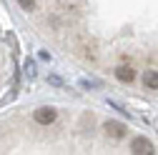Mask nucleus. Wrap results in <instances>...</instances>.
Masks as SVG:
<instances>
[{
    "instance_id": "obj_2",
    "label": "nucleus",
    "mask_w": 158,
    "mask_h": 155,
    "mask_svg": "<svg viewBox=\"0 0 158 155\" xmlns=\"http://www.w3.org/2000/svg\"><path fill=\"white\" fill-rule=\"evenodd\" d=\"M103 130H106V135H108V138L121 140V138H126L128 125H126V123H121V120H106V123H103Z\"/></svg>"
},
{
    "instance_id": "obj_3",
    "label": "nucleus",
    "mask_w": 158,
    "mask_h": 155,
    "mask_svg": "<svg viewBox=\"0 0 158 155\" xmlns=\"http://www.w3.org/2000/svg\"><path fill=\"white\" fill-rule=\"evenodd\" d=\"M131 153H135V155H151V153H156V148H153V143L148 138L138 135V138L131 140Z\"/></svg>"
},
{
    "instance_id": "obj_7",
    "label": "nucleus",
    "mask_w": 158,
    "mask_h": 155,
    "mask_svg": "<svg viewBox=\"0 0 158 155\" xmlns=\"http://www.w3.org/2000/svg\"><path fill=\"white\" fill-rule=\"evenodd\" d=\"M18 5H20L23 10H33L35 8V0H18Z\"/></svg>"
},
{
    "instance_id": "obj_1",
    "label": "nucleus",
    "mask_w": 158,
    "mask_h": 155,
    "mask_svg": "<svg viewBox=\"0 0 158 155\" xmlns=\"http://www.w3.org/2000/svg\"><path fill=\"white\" fill-rule=\"evenodd\" d=\"M55 118H58V110L50 108V105H43V108H38L33 113V120L38 125H50V123H55Z\"/></svg>"
},
{
    "instance_id": "obj_9",
    "label": "nucleus",
    "mask_w": 158,
    "mask_h": 155,
    "mask_svg": "<svg viewBox=\"0 0 158 155\" xmlns=\"http://www.w3.org/2000/svg\"><path fill=\"white\" fill-rule=\"evenodd\" d=\"M48 83H50V85H55V88H60V85H63V80H60L58 75H50V78H48Z\"/></svg>"
},
{
    "instance_id": "obj_4",
    "label": "nucleus",
    "mask_w": 158,
    "mask_h": 155,
    "mask_svg": "<svg viewBox=\"0 0 158 155\" xmlns=\"http://www.w3.org/2000/svg\"><path fill=\"white\" fill-rule=\"evenodd\" d=\"M113 75H115V80L131 85V83L135 80V68H133V65H118V68L113 70Z\"/></svg>"
},
{
    "instance_id": "obj_5",
    "label": "nucleus",
    "mask_w": 158,
    "mask_h": 155,
    "mask_svg": "<svg viewBox=\"0 0 158 155\" xmlns=\"http://www.w3.org/2000/svg\"><path fill=\"white\" fill-rule=\"evenodd\" d=\"M143 85L148 90H158V70H146L143 73Z\"/></svg>"
},
{
    "instance_id": "obj_6",
    "label": "nucleus",
    "mask_w": 158,
    "mask_h": 155,
    "mask_svg": "<svg viewBox=\"0 0 158 155\" xmlns=\"http://www.w3.org/2000/svg\"><path fill=\"white\" fill-rule=\"evenodd\" d=\"M25 75L30 78V80L38 75V73H35V63H33V60H25Z\"/></svg>"
},
{
    "instance_id": "obj_8",
    "label": "nucleus",
    "mask_w": 158,
    "mask_h": 155,
    "mask_svg": "<svg viewBox=\"0 0 158 155\" xmlns=\"http://www.w3.org/2000/svg\"><path fill=\"white\" fill-rule=\"evenodd\" d=\"M81 85H83V88H101L98 80H81Z\"/></svg>"
}]
</instances>
